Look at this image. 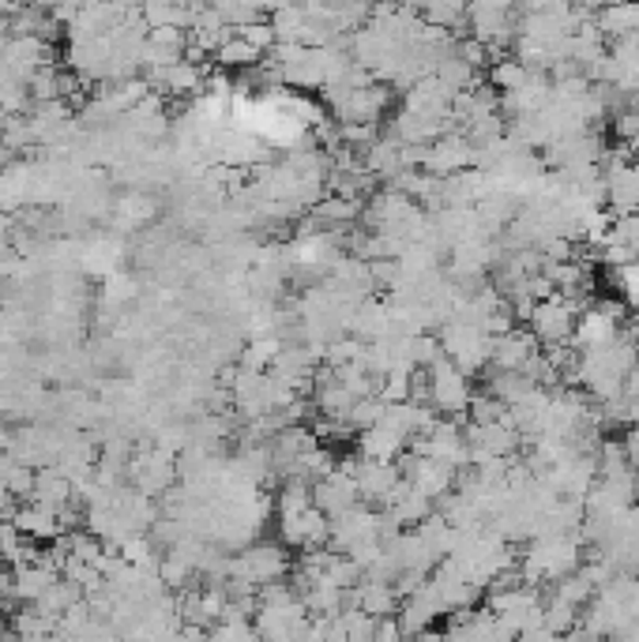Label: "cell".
Returning <instances> with one entry per match:
<instances>
[{
    "label": "cell",
    "instance_id": "cell-1",
    "mask_svg": "<svg viewBox=\"0 0 639 642\" xmlns=\"http://www.w3.org/2000/svg\"><path fill=\"white\" fill-rule=\"evenodd\" d=\"M328 102H331V117L339 125H380L391 110V87L388 83H369L350 87V83H328Z\"/></svg>",
    "mask_w": 639,
    "mask_h": 642
},
{
    "label": "cell",
    "instance_id": "cell-2",
    "mask_svg": "<svg viewBox=\"0 0 639 642\" xmlns=\"http://www.w3.org/2000/svg\"><path fill=\"white\" fill-rule=\"evenodd\" d=\"M441 349L444 357L452 360V365H459L467 376H478L486 372L489 365V354H493V334H489L481 323H470V320H444L441 323Z\"/></svg>",
    "mask_w": 639,
    "mask_h": 642
},
{
    "label": "cell",
    "instance_id": "cell-3",
    "mask_svg": "<svg viewBox=\"0 0 639 642\" xmlns=\"http://www.w3.org/2000/svg\"><path fill=\"white\" fill-rule=\"evenodd\" d=\"M290 557H286L278 544H252L244 549L241 557L230 560V578L226 586H238V591H260L267 583H278V578L290 575Z\"/></svg>",
    "mask_w": 639,
    "mask_h": 642
},
{
    "label": "cell",
    "instance_id": "cell-4",
    "mask_svg": "<svg viewBox=\"0 0 639 642\" xmlns=\"http://www.w3.org/2000/svg\"><path fill=\"white\" fill-rule=\"evenodd\" d=\"M425 376H429V406L441 413V417H467L470 394H475L470 391V376L459 365H452L444 354L425 368Z\"/></svg>",
    "mask_w": 639,
    "mask_h": 642
},
{
    "label": "cell",
    "instance_id": "cell-5",
    "mask_svg": "<svg viewBox=\"0 0 639 642\" xmlns=\"http://www.w3.org/2000/svg\"><path fill=\"white\" fill-rule=\"evenodd\" d=\"M583 305L572 301L564 294H549L541 301H534V309L527 316V328L534 331V339L541 346H554V342H572L575 320H580Z\"/></svg>",
    "mask_w": 639,
    "mask_h": 642
},
{
    "label": "cell",
    "instance_id": "cell-6",
    "mask_svg": "<svg viewBox=\"0 0 639 642\" xmlns=\"http://www.w3.org/2000/svg\"><path fill=\"white\" fill-rule=\"evenodd\" d=\"M399 470H402V478H407L410 485L422 489L433 504L441 496H448V492L455 489V481H459V470H455L452 462H441V459H433V455H418V451H410V455L402 451Z\"/></svg>",
    "mask_w": 639,
    "mask_h": 642
},
{
    "label": "cell",
    "instance_id": "cell-7",
    "mask_svg": "<svg viewBox=\"0 0 639 642\" xmlns=\"http://www.w3.org/2000/svg\"><path fill=\"white\" fill-rule=\"evenodd\" d=\"M354 462L357 459L339 462L335 470H328L323 478L312 481V504H317L328 518H335V515L350 512L354 504H362V496H357V481H354Z\"/></svg>",
    "mask_w": 639,
    "mask_h": 642
},
{
    "label": "cell",
    "instance_id": "cell-8",
    "mask_svg": "<svg viewBox=\"0 0 639 642\" xmlns=\"http://www.w3.org/2000/svg\"><path fill=\"white\" fill-rule=\"evenodd\" d=\"M402 478V470L396 462H384V459H357L354 462V481H357V496H362V504L369 507H388L391 492H396Z\"/></svg>",
    "mask_w": 639,
    "mask_h": 642
},
{
    "label": "cell",
    "instance_id": "cell-9",
    "mask_svg": "<svg viewBox=\"0 0 639 642\" xmlns=\"http://www.w3.org/2000/svg\"><path fill=\"white\" fill-rule=\"evenodd\" d=\"M278 534H283V544H290V549H317V544H328L331 538V518L312 504L297 515L278 518Z\"/></svg>",
    "mask_w": 639,
    "mask_h": 642
},
{
    "label": "cell",
    "instance_id": "cell-10",
    "mask_svg": "<svg viewBox=\"0 0 639 642\" xmlns=\"http://www.w3.org/2000/svg\"><path fill=\"white\" fill-rule=\"evenodd\" d=\"M538 349H541V342L534 339V331L515 323V328L493 334V354H489V365L501 368V372H520V368L527 365Z\"/></svg>",
    "mask_w": 639,
    "mask_h": 642
},
{
    "label": "cell",
    "instance_id": "cell-11",
    "mask_svg": "<svg viewBox=\"0 0 639 642\" xmlns=\"http://www.w3.org/2000/svg\"><path fill=\"white\" fill-rule=\"evenodd\" d=\"M407 447H410V436L388 417H380L373 428H362V433H357V455H362V459L396 462L399 455L407 451Z\"/></svg>",
    "mask_w": 639,
    "mask_h": 642
},
{
    "label": "cell",
    "instance_id": "cell-12",
    "mask_svg": "<svg viewBox=\"0 0 639 642\" xmlns=\"http://www.w3.org/2000/svg\"><path fill=\"white\" fill-rule=\"evenodd\" d=\"M399 591L396 583H380V578H362L357 586H350L346 591V605H354V609L369 612V617H396L399 612Z\"/></svg>",
    "mask_w": 639,
    "mask_h": 642
},
{
    "label": "cell",
    "instance_id": "cell-13",
    "mask_svg": "<svg viewBox=\"0 0 639 642\" xmlns=\"http://www.w3.org/2000/svg\"><path fill=\"white\" fill-rule=\"evenodd\" d=\"M185 46H189V31L185 26H151L147 31V42H144V60L139 65L147 68H166V65H178L181 57H185Z\"/></svg>",
    "mask_w": 639,
    "mask_h": 642
},
{
    "label": "cell",
    "instance_id": "cell-14",
    "mask_svg": "<svg viewBox=\"0 0 639 642\" xmlns=\"http://www.w3.org/2000/svg\"><path fill=\"white\" fill-rule=\"evenodd\" d=\"M433 507H436L433 500H429L418 485H410L407 478H399V485H396V492H391V500H388V512L396 515L402 526H418L422 518L433 515Z\"/></svg>",
    "mask_w": 639,
    "mask_h": 642
},
{
    "label": "cell",
    "instance_id": "cell-15",
    "mask_svg": "<svg viewBox=\"0 0 639 642\" xmlns=\"http://www.w3.org/2000/svg\"><path fill=\"white\" fill-rule=\"evenodd\" d=\"M467 12H470V0H422V20L441 26V31L452 34H467Z\"/></svg>",
    "mask_w": 639,
    "mask_h": 642
},
{
    "label": "cell",
    "instance_id": "cell-16",
    "mask_svg": "<svg viewBox=\"0 0 639 642\" xmlns=\"http://www.w3.org/2000/svg\"><path fill=\"white\" fill-rule=\"evenodd\" d=\"M264 60V53H260L256 46H249V42L241 38L238 31L230 34V38L222 42V46L215 49V65H222V68H252V65H260Z\"/></svg>",
    "mask_w": 639,
    "mask_h": 642
},
{
    "label": "cell",
    "instance_id": "cell-17",
    "mask_svg": "<svg viewBox=\"0 0 639 642\" xmlns=\"http://www.w3.org/2000/svg\"><path fill=\"white\" fill-rule=\"evenodd\" d=\"M530 76V68L523 65L520 57H512V53H504V57H497L493 60V72H489V83L497 87V91H512V87H520L523 79Z\"/></svg>",
    "mask_w": 639,
    "mask_h": 642
},
{
    "label": "cell",
    "instance_id": "cell-18",
    "mask_svg": "<svg viewBox=\"0 0 639 642\" xmlns=\"http://www.w3.org/2000/svg\"><path fill=\"white\" fill-rule=\"evenodd\" d=\"M613 136H617L620 144H636L639 139V99L620 105V113L613 117Z\"/></svg>",
    "mask_w": 639,
    "mask_h": 642
},
{
    "label": "cell",
    "instance_id": "cell-19",
    "mask_svg": "<svg viewBox=\"0 0 639 642\" xmlns=\"http://www.w3.org/2000/svg\"><path fill=\"white\" fill-rule=\"evenodd\" d=\"M233 31H238L241 38L249 42V46H256L260 53H267L278 42V34H275V26H271V20H252L244 26H233Z\"/></svg>",
    "mask_w": 639,
    "mask_h": 642
},
{
    "label": "cell",
    "instance_id": "cell-20",
    "mask_svg": "<svg viewBox=\"0 0 639 642\" xmlns=\"http://www.w3.org/2000/svg\"><path fill=\"white\" fill-rule=\"evenodd\" d=\"M613 275H617V289L625 297V305L639 309V256L628 260L625 267H613Z\"/></svg>",
    "mask_w": 639,
    "mask_h": 642
},
{
    "label": "cell",
    "instance_id": "cell-21",
    "mask_svg": "<svg viewBox=\"0 0 639 642\" xmlns=\"http://www.w3.org/2000/svg\"><path fill=\"white\" fill-rule=\"evenodd\" d=\"M620 444H625V455H628V466H632V470H639V425H632L625 433V439H620Z\"/></svg>",
    "mask_w": 639,
    "mask_h": 642
},
{
    "label": "cell",
    "instance_id": "cell-22",
    "mask_svg": "<svg viewBox=\"0 0 639 642\" xmlns=\"http://www.w3.org/2000/svg\"><path fill=\"white\" fill-rule=\"evenodd\" d=\"M125 4H144V0H125Z\"/></svg>",
    "mask_w": 639,
    "mask_h": 642
}]
</instances>
